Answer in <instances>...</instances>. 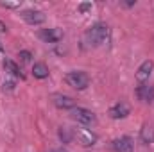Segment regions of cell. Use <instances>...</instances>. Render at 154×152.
I'll return each mask as SVG.
<instances>
[{"mask_svg": "<svg viewBox=\"0 0 154 152\" xmlns=\"http://www.w3.org/2000/svg\"><path fill=\"white\" fill-rule=\"evenodd\" d=\"M84 39L91 47H100V45H104L109 39V27L106 23H95L93 27H90L86 31Z\"/></svg>", "mask_w": 154, "mask_h": 152, "instance_id": "cell-1", "label": "cell"}, {"mask_svg": "<svg viewBox=\"0 0 154 152\" xmlns=\"http://www.w3.org/2000/svg\"><path fill=\"white\" fill-rule=\"evenodd\" d=\"M66 82L75 90H86L90 86V77L84 72H70L66 75Z\"/></svg>", "mask_w": 154, "mask_h": 152, "instance_id": "cell-2", "label": "cell"}, {"mask_svg": "<svg viewBox=\"0 0 154 152\" xmlns=\"http://www.w3.org/2000/svg\"><path fill=\"white\" fill-rule=\"evenodd\" d=\"M72 116L75 118L77 122L84 123V125H90L95 122V114L91 113L90 109H84V108H74L72 109Z\"/></svg>", "mask_w": 154, "mask_h": 152, "instance_id": "cell-3", "label": "cell"}, {"mask_svg": "<svg viewBox=\"0 0 154 152\" xmlns=\"http://www.w3.org/2000/svg\"><path fill=\"white\" fill-rule=\"evenodd\" d=\"M74 136L79 140V143H81L82 147H91V145H95V141H97V136H95L91 131H88V129H79L77 132H74Z\"/></svg>", "mask_w": 154, "mask_h": 152, "instance_id": "cell-4", "label": "cell"}, {"mask_svg": "<svg viewBox=\"0 0 154 152\" xmlns=\"http://www.w3.org/2000/svg\"><path fill=\"white\" fill-rule=\"evenodd\" d=\"M45 43H57L63 39V31L61 29H43L38 34Z\"/></svg>", "mask_w": 154, "mask_h": 152, "instance_id": "cell-5", "label": "cell"}, {"mask_svg": "<svg viewBox=\"0 0 154 152\" xmlns=\"http://www.w3.org/2000/svg\"><path fill=\"white\" fill-rule=\"evenodd\" d=\"M22 16H23V20L27 22V23H31V25H39V23H43L45 22V13H41V11H36V9H29V11H23L22 13Z\"/></svg>", "mask_w": 154, "mask_h": 152, "instance_id": "cell-6", "label": "cell"}, {"mask_svg": "<svg viewBox=\"0 0 154 152\" xmlns=\"http://www.w3.org/2000/svg\"><path fill=\"white\" fill-rule=\"evenodd\" d=\"M152 68H154V63L151 59L143 61V63L140 65L138 72H136V81H138V82H145V81L151 77V74H152Z\"/></svg>", "mask_w": 154, "mask_h": 152, "instance_id": "cell-7", "label": "cell"}, {"mask_svg": "<svg viewBox=\"0 0 154 152\" xmlns=\"http://www.w3.org/2000/svg\"><path fill=\"white\" fill-rule=\"evenodd\" d=\"M129 113H131V108H129L125 102H118V104H115V106L109 109V116H111V118H115V120L125 118Z\"/></svg>", "mask_w": 154, "mask_h": 152, "instance_id": "cell-8", "label": "cell"}, {"mask_svg": "<svg viewBox=\"0 0 154 152\" xmlns=\"http://www.w3.org/2000/svg\"><path fill=\"white\" fill-rule=\"evenodd\" d=\"M136 95H138V99L143 100V102H152L154 100V86H151V84H142V86H138Z\"/></svg>", "mask_w": 154, "mask_h": 152, "instance_id": "cell-9", "label": "cell"}, {"mask_svg": "<svg viewBox=\"0 0 154 152\" xmlns=\"http://www.w3.org/2000/svg\"><path fill=\"white\" fill-rule=\"evenodd\" d=\"M54 104L59 109H74L75 108L74 99L68 97V95H54Z\"/></svg>", "mask_w": 154, "mask_h": 152, "instance_id": "cell-10", "label": "cell"}, {"mask_svg": "<svg viewBox=\"0 0 154 152\" xmlns=\"http://www.w3.org/2000/svg\"><path fill=\"white\" fill-rule=\"evenodd\" d=\"M113 147H115L116 152H133V141H131V138L124 136V138L116 140Z\"/></svg>", "mask_w": 154, "mask_h": 152, "instance_id": "cell-11", "label": "cell"}, {"mask_svg": "<svg viewBox=\"0 0 154 152\" xmlns=\"http://www.w3.org/2000/svg\"><path fill=\"white\" fill-rule=\"evenodd\" d=\"M140 140L143 145H149L154 141V129L151 125H143L142 127V132H140Z\"/></svg>", "mask_w": 154, "mask_h": 152, "instance_id": "cell-12", "label": "cell"}, {"mask_svg": "<svg viewBox=\"0 0 154 152\" xmlns=\"http://www.w3.org/2000/svg\"><path fill=\"white\" fill-rule=\"evenodd\" d=\"M32 75L36 79H47L48 77V66L45 63H34L32 66Z\"/></svg>", "mask_w": 154, "mask_h": 152, "instance_id": "cell-13", "label": "cell"}, {"mask_svg": "<svg viewBox=\"0 0 154 152\" xmlns=\"http://www.w3.org/2000/svg\"><path fill=\"white\" fill-rule=\"evenodd\" d=\"M4 68H5L9 74H13L14 77H22V70H20V66H18L14 61H11V59H5V61H4Z\"/></svg>", "mask_w": 154, "mask_h": 152, "instance_id": "cell-14", "label": "cell"}, {"mask_svg": "<svg viewBox=\"0 0 154 152\" xmlns=\"http://www.w3.org/2000/svg\"><path fill=\"white\" fill-rule=\"evenodd\" d=\"M59 138H61L63 143H70V141L74 140V132H72L68 127H61V129H59Z\"/></svg>", "mask_w": 154, "mask_h": 152, "instance_id": "cell-15", "label": "cell"}, {"mask_svg": "<svg viewBox=\"0 0 154 152\" xmlns=\"http://www.w3.org/2000/svg\"><path fill=\"white\" fill-rule=\"evenodd\" d=\"M18 57H20V59H22L23 63H29V61L32 59V54H31L29 50H22V52L18 54Z\"/></svg>", "mask_w": 154, "mask_h": 152, "instance_id": "cell-16", "label": "cell"}, {"mask_svg": "<svg viewBox=\"0 0 154 152\" xmlns=\"http://www.w3.org/2000/svg\"><path fill=\"white\" fill-rule=\"evenodd\" d=\"M77 9H79V13H88V11H91V4H88V2L86 4H79Z\"/></svg>", "mask_w": 154, "mask_h": 152, "instance_id": "cell-17", "label": "cell"}, {"mask_svg": "<svg viewBox=\"0 0 154 152\" xmlns=\"http://www.w3.org/2000/svg\"><path fill=\"white\" fill-rule=\"evenodd\" d=\"M14 81H4V90H7V91H13L14 90Z\"/></svg>", "mask_w": 154, "mask_h": 152, "instance_id": "cell-18", "label": "cell"}, {"mask_svg": "<svg viewBox=\"0 0 154 152\" xmlns=\"http://www.w3.org/2000/svg\"><path fill=\"white\" fill-rule=\"evenodd\" d=\"M0 5H4V7H11V9H14V7H18V5H20V2H0Z\"/></svg>", "mask_w": 154, "mask_h": 152, "instance_id": "cell-19", "label": "cell"}, {"mask_svg": "<svg viewBox=\"0 0 154 152\" xmlns=\"http://www.w3.org/2000/svg\"><path fill=\"white\" fill-rule=\"evenodd\" d=\"M0 32H5V25H4L2 22H0Z\"/></svg>", "mask_w": 154, "mask_h": 152, "instance_id": "cell-20", "label": "cell"}, {"mask_svg": "<svg viewBox=\"0 0 154 152\" xmlns=\"http://www.w3.org/2000/svg\"><path fill=\"white\" fill-rule=\"evenodd\" d=\"M50 152H57V150H50Z\"/></svg>", "mask_w": 154, "mask_h": 152, "instance_id": "cell-21", "label": "cell"}, {"mask_svg": "<svg viewBox=\"0 0 154 152\" xmlns=\"http://www.w3.org/2000/svg\"><path fill=\"white\" fill-rule=\"evenodd\" d=\"M0 50H2V45H0Z\"/></svg>", "mask_w": 154, "mask_h": 152, "instance_id": "cell-22", "label": "cell"}, {"mask_svg": "<svg viewBox=\"0 0 154 152\" xmlns=\"http://www.w3.org/2000/svg\"><path fill=\"white\" fill-rule=\"evenodd\" d=\"M57 152H63V150H57Z\"/></svg>", "mask_w": 154, "mask_h": 152, "instance_id": "cell-23", "label": "cell"}]
</instances>
